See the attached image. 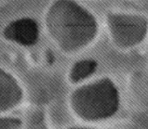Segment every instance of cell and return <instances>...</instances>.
Returning <instances> with one entry per match:
<instances>
[{
    "instance_id": "1",
    "label": "cell",
    "mask_w": 148,
    "mask_h": 129,
    "mask_svg": "<svg viewBox=\"0 0 148 129\" xmlns=\"http://www.w3.org/2000/svg\"><path fill=\"white\" fill-rule=\"evenodd\" d=\"M4 35L15 42L30 45L37 38V26L30 19H21L10 24L5 29Z\"/></svg>"
},
{
    "instance_id": "2",
    "label": "cell",
    "mask_w": 148,
    "mask_h": 129,
    "mask_svg": "<svg viewBox=\"0 0 148 129\" xmlns=\"http://www.w3.org/2000/svg\"><path fill=\"white\" fill-rule=\"evenodd\" d=\"M21 96V90L14 78L0 69V111L15 106Z\"/></svg>"
},
{
    "instance_id": "3",
    "label": "cell",
    "mask_w": 148,
    "mask_h": 129,
    "mask_svg": "<svg viewBox=\"0 0 148 129\" xmlns=\"http://www.w3.org/2000/svg\"><path fill=\"white\" fill-rule=\"evenodd\" d=\"M20 121L18 119H0V128H7L6 125H13L15 128H17V126L20 124ZM12 128H13L12 126Z\"/></svg>"
}]
</instances>
